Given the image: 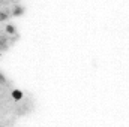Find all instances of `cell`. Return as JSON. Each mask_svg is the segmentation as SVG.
<instances>
[{"label":"cell","mask_w":129,"mask_h":127,"mask_svg":"<svg viewBox=\"0 0 129 127\" xmlns=\"http://www.w3.org/2000/svg\"><path fill=\"white\" fill-rule=\"evenodd\" d=\"M5 48H6V40L0 39V49H5Z\"/></svg>","instance_id":"cell-5"},{"label":"cell","mask_w":129,"mask_h":127,"mask_svg":"<svg viewBox=\"0 0 129 127\" xmlns=\"http://www.w3.org/2000/svg\"><path fill=\"white\" fill-rule=\"evenodd\" d=\"M6 33H8V34H15V33H17V29H15L12 24H8V26H6Z\"/></svg>","instance_id":"cell-3"},{"label":"cell","mask_w":129,"mask_h":127,"mask_svg":"<svg viewBox=\"0 0 129 127\" xmlns=\"http://www.w3.org/2000/svg\"><path fill=\"white\" fill-rule=\"evenodd\" d=\"M9 18V14H6V12H0V21H5V20H8Z\"/></svg>","instance_id":"cell-4"},{"label":"cell","mask_w":129,"mask_h":127,"mask_svg":"<svg viewBox=\"0 0 129 127\" xmlns=\"http://www.w3.org/2000/svg\"><path fill=\"white\" fill-rule=\"evenodd\" d=\"M23 14H24V8L23 6H15L14 11H12V15L14 17H21Z\"/></svg>","instance_id":"cell-1"},{"label":"cell","mask_w":129,"mask_h":127,"mask_svg":"<svg viewBox=\"0 0 129 127\" xmlns=\"http://www.w3.org/2000/svg\"><path fill=\"white\" fill-rule=\"evenodd\" d=\"M5 82H6V78L3 73H0V84H5Z\"/></svg>","instance_id":"cell-6"},{"label":"cell","mask_w":129,"mask_h":127,"mask_svg":"<svg viewBox=\"0 0 129 127\" xmlns=\"http://www.w3.org/2000/svg\"><path fill=\"white\" fill-rule=\"evenodd\" d=\"M12 99L14 100H21L23 99V91L21 90H14L12 91Z\"/></svg>","instance_id":"cell-2"}]
</instances>
